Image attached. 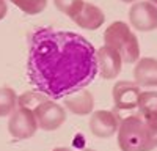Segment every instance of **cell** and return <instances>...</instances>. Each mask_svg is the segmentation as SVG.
<instances>
[{
    "label": "cell",
    "instance_id": "7a4b0ae2",
    "mask_svg": "<svg viewBox=\"0 0 157 151\" xmlns=\"http://www.w3.org/2000/svg\"><path fill=\"white\" fill-rule=\"evenodd\" d=\"M118 146L121 151H152L154 135L140 115H129L118 128Z\"/></svg>",
    "mask_w": 157,
    "mask_h": 151
},
{
    "label": "cell",
    "instance_id": "3957f363",
    "mask_svg": "<svg viewBox=\"0 0 157 151\" xmlns=\"http://www.w3.org/2000/svg\"><path fill=\"white\" fill-rule=\"evenodd\" d=\"M104 43V46L115 49L124 63H137L140 58V44L137 36L123 21H115L105 29Z\"/></svg>",
    "mask_w": 157,
    "mask_h": 151
},
{
    "label": "cell",
    "instance_id": "ac0fdd59",
    "mask_svg": "<svg viewBox=\"0 0 157 151\" xmlns=\"http://www.w3.org/2000/svg\"><path fill=\"white\" fill-rule=\"evenodd\" d=\"M8 13V6H6V2L5 0H0V21H2Z\"/></svg>",
    "mask_w": 157,
    "mask_h": 151
},
{
    "label": "cell",
    "instance_id": "277c9868",
    "mask_svg": "<svg viewBox=\"0 0 157 151\" xmlns=\"http://www.w3.org/2000/svg\"><path fill=\"white\" fill-rule=\"evenodd\" d=\"M33 113L38 121V128L44 131H57L66 121V110L60 104L54 103V99H47L36 106Z\"/></svg>",
    "mask_w": 157,
    "mask_h": 151
},
{
    "label": "cell",
    "instance_id": "d6986e66",
    "mask_svg": "<svg viewBox=\"0 0 157 151\" xmlns=\"http://www.w3.org/2000/svg\"><path fill=\"white\" fill-rule=\"evenodd\" d=\"M52 151H72L71 148H66V146H58V148H54Z\"/></svg>",
    "mask_w": 157,
    "mask_h": 151
},
{
    "label": "cell",
    "instance_id": "2e32d148",
    "mask_svg": "<svg viewBox=\"0 0 157 151\" xmlns=\"http://www.w3.org/2000/svg\"><path fill=\"white\" fill-rule=\"evenodd\" d=\"M50 99L49 96L43 95V93H39L36 90L33 91H27V93H24L17 98V106L19 107H24V109H30V110H35L36 106H39L41 103H44V101Z\"/></svg>",
    "mask_w": 157,
    "mask_h": 151
},
{
    "label": "cell",
    "instance_id": "7402d4cb",
    "mask_svg": "<svg viewBox=\"0 0 157 151\" xmlns=\"http://www.w3.org/2000/svg\"><path fill=\"white\" fill-rule=\"evenodd\" d=\"M82 151H96V149H91V148H85V149H82Z\"/></svg>",
    "mask_w": 157,
    "mask_h": 151
},
{
    "label": "cell",
    "instance_id": "ba28073f",
    "mask_svg": "<svg viewBox=\"0 0 157 151\" xmlns=\"http://www.w3.org/2000/svg\"><path fill=\"white\" fill-rule=\"evenodd\" d=\"M141 88L135 82L120 80L112 88V98L116 110H134L138 107Z\"/></svg>",
    "mask_w": 157,
    "mask_h": 151
},
{
    "label": "cell",
    "instance_id": "30bf717a",
    "mask_svg": "<svg viewBox=\"0 0 157 151\" xmlns=\"http://www.w3.org/2000/svg\"><path fill=\"white\" fill-rule=\"evenodd\" d=\"M140 117L148 124L157 146V91H141L138 99Z\"/></svg>",
    "mask_w": 157,
    "mask_h": 151
},
{
    "label": "cell",
    "instance_id": "44dd1931",
    "mask_svg": "<svg viewBox=\"0 0 157 151\" xmlns=\"http://www.w3.org/2000/svg\"><path fill=\"white\" fill-rule=\"evenodd\" d=\"M149 2H151V3L154 5V6H157V0H149Z\"/></svg>",
    "mask_w": 157,
    "mask_h": 151
},
{
    "label": "cell",
    "instance_id": "e0dca14e",
    "mask_svg": "<svg viewBox=\"0 0 157 151\" xmlns=\"http://www.w3.org/2000/svg\"><path fill=\"white\" fill-rule=\"evenodd\" d=\"M54 3L60 13H63V14H66L68 17L72 19L82 10L85 0H54Z\"/></svg>",
    "mask_w": 157,
    "mask_h": 151
},
{
    "label": "cell",
    "instance_id": "8992f818",
    "mask_svg": "<svg viewBox=\"0 0 157 151\" xmlns=\"http://www.w3.org/2000/svg\"><path fill=\"white\" fill-rule=\"evenodd\" d=\"M129 22L138 32L157 29V6L148 2H135L129 10Z\"/></svg>",
    "mask_w": 157,
    "mask_h": 151
},
{
    "label": "cell",
    "instance_id": "7c38bea8",
    "mask_svg": "<svg viewBox=\"0 0 157 151\" xmlns=\"http://www.w3.org/2000/svg\"><path fill=\"white\" fill-rule=\"evenodd\" d=\"M72 21L80 29H85V30H98V29H101L102 25H104V22H105V14H104V11L99 6L85 2L83 6H82V10L72 17Z\"/></svg>",
    "mask_w": 157,
    "mask_h": 151
},
{
    "label": "cell",
    "instance_id": "8fae6325",
    "mask_svg": "<svg viewBox=\"0 0 157 151\" xmlns=\"http://www.w3.org/2000/svg\"><path fill=\"white\" fill-rule=\"evenodd\" d=\"M63 99H64V107H66L71 113H74V115L85 117V115L93 113L94 96L91 91H88L86 88H83L80 91L71 93L68 96H64Z\"/></svg>",
    "mask_w": 157,
    "mask_h": 151
},
{
    "label": "cell",
    "instance_id": "5b68a950",
    "mask_svg": "<svg viewBox=\"0 0 157 151\" xmlns=\"http://www.w3.org/2000/svg\"><path fill=\"white\" fill-rule=\"evenodd\" d=\"M36 129H38V121L33 110L17 107L11 113L8 121V131L14 138H17V140L30 138L35 135Z\"/></svg>",
    "mask_w": 157,
    "mask_h": 151
},
{
    "label": "cell",
    "instance_id": "5bb4252c",
    "mask_svg": "<svg viewBox=\"0 0 157 151\" xmlns=\"http://www.w3.org/2000/svg\"><path fill=\"white\" fill-rule=\"evenodd\" d=\"M17 96L16 91L10 87H0V117L11 115L16 110Z\"/></svg>",
    "mask_w": 157,
    "mask_h": 151
},
{
    "label": "cell",
    "instance_id": "9c48e42d",
    "mask_svg": "<svg viewBox=\"0 0 157 151\" xmlns=\"http://www.w3.org/2000/svg\"><path fill=\"white\" fill-rule=\"evenodd\" d=\"M96 61H98V72L102 79H115L121 72L123 58L115 49L109 46H102L96 50Z\"/></svg>",
    "mask_w": 157,
    "mask_h": 151
},
{
    "label": "cell",
    "instance_id": "6da1fadb",
    "mask_svg": "<svg viewBox=\"0 0 157 151\" xmlns=\"http://www.w3.org/2000/svg\"><path fill=\"white\" fill-rule=\"evenodd\" d=\"M27 76L36 91L58 101L98 76L96 49L85 36L44 27L30 38Z\"/></svg>",
    "mask_w": 157,
    "mask_h": 151
},
{
    "label": "cell",
    "instance_id": "9a60e30c",
    "mask_svg": "<svg viewBox=\"0 0 157 151\" xmlns=\"http://www.w3.org/2000/svg\"><path fill=\"white\" fill-rule=\"evenodd\" d=\"M10 2L29 16L39 14L47 6V0H10Z\"/></svg>",
    "mask_w": 157,
    "mask_h": 151
},
{
    "label": "cell",
    "instance_id": "4fadbf2b",
    "mask_svg": "<svg viewBox=\"0 0 157 151\" xmlns=\"http://www.w3.org/2000/svg\"><path fill=\"white\" fill-rule=\"evenodd\" d=\"M134 79L138 87H157V60L152 57L138 58L134 68Z\"/></svg>",
    "mask_w": 157,
    "mask_h": 151
},
{
    "label": "cell",
    "instance_id": "ffe728a7",
    "mask_svg": "<svg viewBox=\"0 0 157 151\" xmlns=\"http://www.w3.org/2000/svg\"><path fill=\"white\" fill-rule=\"evenodd\" d=\"M121 2H124V3H132V2H134V3H135L137 0H121Z\"/></svg>",
    "mask_w": 157,
    "mask_h": 151
},
{
    "label": "cell",
    "instance_id": "52a82bcc",
    "mask_svg": "<svg viewBox=\"0 0 157 151\" xmlns=\"http://www.w3.org/2000/svg\"><path fill=\"white\" fill-rule=\"evenodd\" d=\"M121 118L113 110H96L91 113L90 131L98 138H110L118 132Z\"/></svg>",
    "mask_w": 157,
    "mask_h": 151
}]
</instances>
